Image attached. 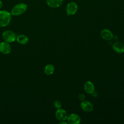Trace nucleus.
Here are the masks:
<instances>
[{
  "label": "nucleus",
  "mask_w": 124,
  "mask_h": 124,
  "mask_svg": "<svg viewBox=\"0 0 124 124\" xmlns=\"http://www.w3.org/2000/svg\"><path fill=\"white\" fill-rule=\"evenodd\" d=\"M12 15L7 10H0V27H4L8 26L11 22Z\"/></svg>",
  "instance_id": "nucleus-1"
},
{
  "label": "nucleus",
  "mask_w": 124,
  "mask_h": 124,
  "mask_svg": "<svg viewBox=\"0 0 124 124\" xmlns=\"http://www.w3.org/2000/svg\"><path fill=\"white\" fill-rule=\"evenodd\" d=\"M28 8L27 5L23 2L19 3L15 5L11 9V14L14 16H18L24 14Z\"/></svg>",
  "instance_id": "nucleus-2"
},
{
  "label": "nucleus",
  "mask_w": 124,
  "mask_h": 124,
  "mask_svg": "<svg viewBox=\"0 0 124 124\" xmlns=\"http://www.w3.org/2000/svg\"><path fill=\"white\" fill-rule=\"evenodd\" d=\"M2 37L4 41L9 43L14 42L16 38V34L11 30L5 31L2 33Z\"/></svg>",
  "instance_id": "nucleus-3"
},
{
  "label": "nucleus",
  "mask_w": 124,
  "mask_h": 124,
  "mask_svg": "<svg viewBox=\"0 0 124 124\" xmlns=\"http://www.w3.org/2000/svg\"><path fill=\"white\" fill-rule=\"evenodd\" d=\"M68 116L67 112L64 109L61 108H58L55 112V117L56 119L61 121H65L67 119Z\"/></svg>",
  "instance_id": "nucleus-4"
},
{
  "label": "nucleus",
  "mask_w": 124,
  "mask_h": 124,
  "mask_svg": "<svg viewBox=\"0 0 124 124\" xmlns=\"http://www.w3.org/2000/svg\"><path fill=\"white\" fill-rule=\"evenodd\" d=\"M78 9L77 4L75 2H70L67 5L66 11L67 16L75 15Z\"/></svg>",
  "instance_id": "nucleus-5"
},
{
  "label": "nucleus",
  "mask_w": 124,
  "mask_h": 124,
  "mask_svg": "<svg viewBox=\"0 0 124 124\" xmlns=\"http://www.w3.org/2000/svg\"><path fill=\"white\" fill-rule=\"evenodd\" d=\"M66 120L67 123L69 124H78L81 122L79 116L75 113H72L68 115Z\"/></svg>",
  "instance_id": "nucleus-6"
},
{
  "label": "nucleus",
  "mask_w": 124,
  "mask_h": 124,
  "mask_svg": "<svg viewBox=\"0 0 124 124\" xmlns=\"http://www.w3.org/2000/svg\"><path fill=\"white\" fill-rule=\"evenodd\" d=\"M12 50L10 44L6 42H2L0 43V52L3 54H9Z\"/></svg>",
  "instance_id": "nucleus-7"
},
{
  "label": "nucleus",
  "mask_w": 124,
  "mask_h": 124,
  "mask_svg": "<svg viewBox=\"0 0 124 124\" xmlns=\"http://www.w3.org/2000/svg\"><path fill=\"white\" fill-rule=\"evenodd\" d=\"M80 107L83 111L87 112L92 111L93 108V104L89 101L86 100L82 101L80 103Z\"/></svg>",
  "instance_id": "nucleus-8"
},
{
  "label": "nucleus",
  "mask_w": 124,
  "mask_h": 124,
  "mask_svg": "<svg viewBox=\"0 0 124 124\" xmlns=\"http://www.w3.org/2000/svg\"><path fill=\"white\" fill-rule=\"evenodd\" d=\"M100 35L101 37L106 41H109L113 37L112 32L110 30L106 29H103L101 31Z\"/></svg>",
  "instance_id": "nucleus-9"
},
{
  "label": "nucleus",
  "mask_w": 124,
  "mask_h": 124,
  "mask_svg": "<svg viewBox=\"0 0 124 124\" xmlns=\"http://www.w3.org/2000/svg\"><path fill=\"white\" fill-rule=\"evenodd\" d=\"M84 89L85 92L88 94H93L94 92V85L91 81H87L84 85Z\"/></svg>",
  "instance_id": "nucleus-10"
},
{
  "label": "nucleus",
  "mask_w": 124,
  "mask_h": 124,
  "mask_svg": "<svg viewBox=\"0 0 124 124\" xmlns=\"http://www.w3.org/2000/svg\"><path fill=\"white\" fill-rule=\"evenodd\" d=\"M113 50L118 53H123L124 52V44L121 42H116L112 45Z\"/></svg>",
  "instance_id": "nucleus-11"
},
{
  "label": "nucleus",
  "mask_w": 124,
  "mask_h": 124,
  "mask_svg": "<svg viewBox=\"0 0 124 124\" xmlns=\"http://www.w3.org/2000/svg\"><path fill=\"white\" fill-rule=\"evenodd\" d=\"M62 1L63 0H46L47 5L52 8H57L60 6Z\"/></svg>",
  "instance_id": "nucleus-12"
},
{
  "label": "nucleus",
  "mask_w": 124,
  "mask_h": 124,
  "mask_svg": "<svg viewBox=\"0 0 124 124\" xmlns=\"http://www.w3.org/2000/svg\"><path fill=\"white\" fill-rule=\"evenodd\" d=\"M16 40L17 42L21 45H25L29 41L28 37L24 34H20L16 37Z\"/></svg>",
  "instance_id": "nucleus-13"
},
{
  "label": "nucleus",
  "mask_w": 124,
  "mask_h": 124,
  "mask_svg": "<svg viewBox=\"0 0 124 124\" xmlns=\"http://www.w3.org/2000/svg\"><path fill=\"white\" fill-rule=\"evenodd\" d=\"M54 69L55 68L53 64H48L45 67L44 72L46 75H50L53 73Z\"/></svg>",
  "instance_id": "nucleus-14"
},
{
  "label": "nucleus",
  "mask_w": 124,
  "mask_h": 124,
  "mask_svg": "<svg viewBox=\"0 0 124 124\" xmlns=\"http://www.w3.org/2000/svg\"><path fill=\"white\" fill-rule=\"evenodd\" d=\"M54 106L57 109L61 108V106H62L61 102L59 100H56L54 102Z\"/></svg>",
  "instance_id": "nucleus-15"
},
{
  "label": "nucleus",
  "mask_w": 124,
  "mask_h": 124,
  "mask_svg": "<svg viewBox=\"0 0 124 124\" xmlns=\"http://www.w3.org/2000/svg\"><path fill=\"white\" fill-rule=\"evenodd\" d=\"M79 99H80V100H81V101L84 100V98H85V96H84V95L83 94H80L79 95Z\"/></svg>",
  "instance_id": "nucleus-16"
},
{
  "label": "nucleus",
  "mask_w": 124,
  "mask_h": 124,
  "mask_svg": "<svg viewBox=\"0 0 124 124\" xmlns=\"http://www.w3.org/2000/svg\"><path fill=\"white\" fill-rule=\"evenodd\" d=\"M59 124H68V123L67 122H65V121H61L59 123Z\"/></svg>",
  "instance_id": "nucleus-17"
},
{
  "label": "nucleus",
  "mask_w": 124,
  "mask_h": 124,
  "mask_svg": "<svg viewBox=\"0 0 124 124\" xmlns=\"http://www.w3.org/2000/svg\"><path fill=\"white\" fill-rule=\"evenodd\" d=\"M2 5H3L2 2L1 1V0H0V9L1 8V7H2Z\"/></svg>",
  "instance_id": "nucleus-18"
}]
</instances>
